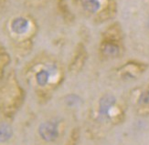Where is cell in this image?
Wrapping results in <instances>:
<instances>
[{
    "mask_svg": "<svg viewBox=\"0 0 149 145\" xmlns=\"http://www.w3.org/2000/svg\"><path fill=\"white\" fill-rule=\"evenodd\" d=\"M24 77L38 96L44 99L60 82L61 71L56 63L46 58H38L26 67Z\"/></svg>",
    "mask_w": 149,
    "mask_h": 145,
    "instance_id": "obj_1",
    "label": "cell"
},
{
    "mask_svg": "<svg viewBox=\"0 0 149 145\" xmlns=\"http://www.w3.org/2000/svg\"><path fill=\"white\" fill-rule=\"evenodd\" d=\"M37 26L29 16L11 17L5 24V32L17 53L29 50L31 39L36 34Z\"/></svg>",
    "mask_w": 149,
    "mask_h": 145,
    "instance_id": "obj_2",
    "label": "cell"
},
{
    "mask_svg": "<svg viewBox=\"0 0 149 145\" xmlns=\"http://www.w3.org/2000/svg\"><path fill=\"white\" fill-rule=\"evenodd\" d=\"M25 92L14 71L0 81V114L6 120L12 119L21 108Z\"/></svg>",
    "mask_w": 149,
    "mask_h": 145,
    "instance_id": "obj_3",
    "label": "cell"
},
{
    "mask_svg": "<svg viewBox=\"0 0 149 145\" xmlns=\"http://www.w3.org/2000/svg\"><path fill=\"white\" fill-rule=\"evenodd\" d=\"M38 134L45 142L57 141L60 135L59 124H58V122L52 121L43 122L38 128Z\"/></svg>",
    "mask_w": 149,
    "mask_h": 145,
    "instance_id": "obj_4",
    "label": "cell"
},
{
    "mask_svg": "<svg viewBox=\"0 0 149 145\" xmlns=\"http://www.w3.org/2000/svg\"><path fill=\"white\" fill-rule=\"evenodd\" d=\"M84 61H85V50L82 47H80L78 48V50L76 51L72 60L69 66V70L70 72H74V73L80 71L84 64Z\"/></svg>",
    "mask_w": 149,
    "mask_h": 145,
    "instance_id": "obj_5",
    "label": "cell"
},
{
    "mask_svg": "<svg viewBox=\"0 0 149 145\" xmlns=\"http://www.w3.org/2000/svg\"><path fill=\"white\" fill-rule=\"evenodd\" d=\"M115 99L113 96H104L100 102V112L102 116L112 117L113 110H114Z\"/></svg>",
    "mask_w": 149,
    "mask_h": 145,
    "instance_id": "obj_6",
    "label": "cell"
},
{
    "mask_svg": "<svg viewBox=\"0 0 149 145\" xmlns=\"http://www.w3.org/2000/svg\"><path fill=\"white\" fill-rule=\"evenodd\" d=\"M101 52L106 58H114L120 54V48L113 42H104L101 47Z\"/></svg>",
    "mask_w": 149,
    "mask_h": 145,
    "instance_id": "obj_7",
    "label": "cell"
},
{
    "mask_svg": "<svg viewBox=\"0 0 149 145\" xmlns=\"http://www.w3.org/2000/svg\"><path fill=\"white\" fill-rule=\"evenodd\" d=\"M11 63V57L5 49H0V81L6 77V69Z\"/></svg>",
    "mask_w": 149,
    "mask_h": 145,
    "instance_id": "obj_8",
    "label": "cell"
},
{
    "mask_svg": "<svg viewBox=\"0 0 149 145\" xmlns=\"http://www.w3.org/2000/svg\"><path fill=\"white\" fill-rule=\"evenodd\" d=\"M13 130L10 125L6 122H0V142H8L12 136Z\"/></svg>",
    "mask_w": 149,
    "mask_h": 145,
    "instance_id": "obj_9",
    "label": "cell"
},
{
    "mask_svg": "<svg viewBox=\"0 0 149 145\" xmlns=\"http://www.w3.org/2000/svg\"><path fill=\"white\" fill-rule=\"evenodd\" d=\"M101 6V0H82V8L90 13L99 11Z\"/></svg>",
    "mask_w": 149,
    "mask_h": 145,
    "instance_id": "obj_10",
    "label": "cell"
},
{
    "mask_svg": "<svg viewBox=\"0 0 149 145\" xmlns=\"http://www.w3.org/2000/svg\"><path fill=\"white\" fill-rule=\"evenodd\" d=\"M6 2H8V0H0V8L4 6Z\"/></svg>",
    "mask_w": 149,
    "mask_h": 145,
    "instance_id": "obj_11",
    "label": "cell"
}]
</instances>
